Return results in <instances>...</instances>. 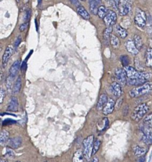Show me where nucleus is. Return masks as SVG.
Segmentation results:
<instances>
[{"label": "nucleus", "mask_w": 152, "mask_h": 162, "mask_svg": "<svg viewBox=\"0 0 152 162\" xmlns=\"http://www.w3.org/2000/svg\"><path fill=\"white\" fill-rule=\"evenodd\" d=\"M124 69L128 79H139L147 82L152 77L151 74L138 71L129 65L124 66Z\"/></svg>", "instance_id": "f257e3e1"}, {"label": "nucleus", "mask_w": 152, "mask_h": 162, "mask_svg": "<svg viewBox=\"0 0 152 162\" xmlns=\"http://www.w3.org/2000/svg\"><path fill=\"white\" fill-rule=\"evenodd\" d=\"M151 91L152 84L150 82H146L132 89L129 92V95L132 98H138L149 93Z\"/></svg>", "instance_id": "f03ea898"}, {"label": "nucleus", "mask_w": 152, "mask_h": 162, "mask_svg": "<svg viewBox=\"0 0 152 162\" xmlns=\"http://www.w3.org/2000/svg\"><path fill=\"white\" fill-rule=\"evenodd\" d=\"M149 111V106L146 103H142L138 105L132 111L131 118L135 122H139Z\"/></svg>", "instance_id": "7ed1b4c3"}, {"label": "nucleus", "mask_w": 152, "mask_h": 162, "mask_svg": "<svg viewBox=\"0 0 152 162\" xmlns=\"http://www.w3.org/2000/svg\"><path fill=\"white\" fill-rule=\"evenodd\" d=\"M94 143V137L93 135L87 136L83 141V154L87 161L90 160L92 156V150Z\"/></svg>", "instance_id": "20e7f679"}, {"label": "nucleus", "mask_w": 152, "mask_h": 162, "mask_svg": "<svg viewBox=\"0 0 152 162\" xmlns=\"http://www.w3.org/2000/svg\"><path fill=\"white\" fill-rule=\"evenodd\" d=\"M133 0H120L118 12L120 16L127 15L132 10Z\"/></svg>", "instance_id": "39448f33"}, {"label": "nucleus", "mask_w": 152, "mask_h": 162, "mask_svg": "<svg viewBox=\"0 0 152 162\" xmlns=\"http://www.w3.org/2000/svg\"><path fill=\"white\" fill-rule=\"evenodd\" d=\"M141 140L146 145L152 144V128L145 125L141 128Z\"/></svg>", "instance_id": "423d86ee"}, {"label": "nucleus", "mask_w": 152, "mask_h": 162, "mask_svg": "<svg viewBox=\"0 0 152 162\" xmlns=\"http://www.w3.org/2000/svg\"><path fill=\"white\" fill-rule=\"evenodd\" d=\"M146 15L145 12L140 8H136L134 18L135 24L141 28L144 27L146 24Z\"/></svg>", "instance_id": "0eeeda50"}, {"label": "nucleus", "mask_w": 152, "mask_h": 162, "mask_svg": "<svg viewBox=\"0 0 152 162\" xmlns=\"http://www.w3.org/2000/svg\"><path fill=\"white\" fill-rule=\"evenodd\" d=\"M115 77L117 82H118L122 87L127 84V76H126L124 69L117 68L115 71Z\"/></svg>", "instance_id": "6e6552de"}, {"label": "nucleus", "mask_w": 152, "mask_h": 162, "mask_svg": "<svg viewBox=\"0 0 152 162\" xmlns=\"http://www.w3.org/2000/svg\"><path fill=\"white\" fill-rule=\"evenodd\" d=\"M117 14L113 10H108L106 15L103 18L106 25L108 26H113L116 24L117 21Z\"/></svg>", "instance_id": "1a4fd4ad"}, {"label": "nucleus", "mask_w": 152, "mask_h": 162, "mask_svg": "<svg viewBox=\"0 0 152 162\" xmlns=\"http://www.w3.org/2000/svg\"><path fill=\"white\" fill-rule=\"evenodd\" d=\"M13 52H14V49L11 45H9L8 46H7L3 55V59H2L3 66L4 68L6 67V66L7 65L9 60L10 59L12 55L13 54Z\"/></svg>", "instance_id": "9d476101"}, {"label": "nucleus", "mask_w": 152, "mask_h": 162, "mask_svg": "<svg viewBox=\"0 0 152 162\" xmlns=\"http://www.w3.org/2000/svg\"><path fill=\"white\" fill-rule=\"evenodd\" d=\"M115 108V102L112 98H109L103 109V113L105 115L111 114Z\"/></svg>", "instance_id": "9b49d317"}, {"label": "nucleus", "mask_w": 152, "mask_h": 162, "mask_svg": "<svg viewBox=\"0 0 152 162\" xmlns=\"http://www.w3.org/2000/svg\"><path fill=\"white\" fill-rule=\"evenodd\" d=\"M111 90L112 93L117 98H119L123 94L122 86L117 82H114L111 84Z\"/></svg>", "instance_id": "f8f14e48"}, {"label": "nucleus", "mask_w": 152, "mask_h": 162, "mask_svg": "<svg viewBox=\"0 0 152 162\" xmlns=\"http://www.w3.org/2000/svg\"><path fill=\"white\" fill-rule=\"evenodd\" d=\"M126 48L130 53H131L133 55H136L139 53V50L136 47V46L134 43L133 40L129 39L126 42Z\"/></svg>", "instance_id": "ddd939ff"}, {"label": "nucleus", "mask_w": 152, "mask_h": 162, "mask_svg": "<svg viewBox=\"0 0 152 162\" xmlns=\"http://www.w3.org/2000/svg\"><path fill=\"white\" fill-rule=\"evenodd\" d=\"M8 146L13 149H17L20 148L22 145V140L20 137H15L11 139H9L8 141Z\"/></svg>", "instance_id": "4468645a"}, {"label": "nucleus", "mask_w": 152, "mask_h": 162, "mask_svg": "<svg viewBox=\"0 0 152 162\" xmlns=\"http://www.w3.org/2000/svg\"><path fill=\"white\" fill-rule=\"evenodd\" d=\"M108 100V98L106 94L103 93L102 95H101L99 98L97 105H96L97 110H103V109L104 106H105V105L106 104Z\"/></svg>", "instance_id": "2eb2a0df"}, {"label": "nucleus", "mask_w": 152, "mask_h": 162, "mask_svg": "<svg viewBox=\"0 0 152 162\" xmlns=\"http://www.w3.org/2000/svg\"><path fill=\"white\" fill-rule=\"evenodd\" d=\"M20 60H16L15 61L13 65L11 66L10 68V76L13 77V78H15L18 72V71L20 69Z\"/></svg>", "instance_id": "dca6fc26"}, {"label": "nucleus", "mask_w": 152, "mask_h": 162, "mask_svg": "<svg viewBox=\"0 0 152 162\" xmlns=\"http://www.w3.org/2000/svg\"><path fill=\"white\" fill-rule=\"evenodd\" d=\"M18 106H19V104H18L17 98L15 96H13L11 98L9 105L7 108V110L9 111H13V112L17 111L18 110Z\"/></svg>", "instance_id": "f3484780"}, {"label": "nucleus", "mask_w": 152, "mask_h": 162, "mask_svg": "<svg viewBox=\"0 0 152 162\" xmlns=\"http://www.w3.org/2000/svg\"><path fill=\"white\" fill-rule=\"evenodd\" d=\"M114 31L116 35L121 39H125L128 36V32L124 28L121 27L120 25H116Z\"/></svg>", "instance_id": "a211bd4d"}, {"label": "nucleus", "mask_w": 152, "mask_h": 162, "mask_svg": "<svg viewBox=\"0 0 152 162\" xmlns=\"http://www.w3.org/2000/svg\"><path fill=\"white\" fill-rule=\"evenodd\" d=\"M83 151L79 150L75 151L72 158V162H86Z\"/></svg>", "instance_id": "6ab92c4d"}, {"label": "nucleus", "mask_w": 152, "mask_h": 162, "mask_svg": "<svg viewBox=\"0 0 152 162\" xmlns=\"http://www.w3.org/2000/svg\"><path fill=\"white\" fill-rule=\"evenodd\" d=\"M145 65L147 67L152 68V48H148L145 55Z\"/></svg>", "instance_id": "aec40b11"}, {"label": "nucleus", "mask_w": 152, "mask_h": 162, "mask_svg": "<svg viewBox=\"0 0 152 162\" xmlns=\"http://www.w3.org/2000/svg\"><path fill=\"white\" fill-rule=\"evenodd\" d=\"M77 12L78 14L83 17L85 20H89L91 17L89 13V12L86 10V8L82 6H79V7H77Z\"/></svg>", "instance_id": "412c9836"}, {"label": "nucleus", "mask_w": 152, "mask_h": 162, "mask_svg": "<svg viewBox=\"0 0 152 162\" xmlns=\"http://www.w3.org/2000/svg\"><path fill=\"white\" fill-rule=\"evenodd\" d=\"M9 140V132L5 130H3L0 134V143L1 146H4Z\"/></svg>", "instance_id": "4be33fe9"}, {"label": "nucleus", "mask_w": 152, "mask_h": 162, "mask_svg": "<svg viewBox=\"0 0 152 162\" xmlns=\"http://www.w3.org/2000/svg\"><path fill=\"white\" fill-rule=\"evenodd\" d=\"M133 152L135 156L138 157H140L144 156V155L146 154V150L143 147L140 146H135L133 147Z\"/></svg>", "instance_id": "5701e85b"}, {"label": "nucleus", "mask_w": 152, "mask_h": 162, "mask_svg": "<svg viewBox=\"0 0 152 162\" xmlns=\"http://www.w3.org/2000/svg\"><path fill=\"white\" fill-rule=\"evenodd\" d=\"M89 8L91 12L94 15H97V11H98V3L95 0H89Z\"/></svg>", "instance_id": "b1692460"}, {"label": "nucleus", "mask_w": 152, "mask_h": 162, "mask_svg": "<svg viewBox=\"0 0 152 162\" xmlns=\"http://www.w3.org/2000/svg\"><path fill=\"white\" fill-rule=\"evenodd\" d=\"M110 43L112 46V47L114 49H118L120 46V41L117 36L111 35L110 37Z\"/></svg>", "instance_id": "393cba45"}, {"label": "nucleus", "mask_w": 152, "mask_h": 162, "mask_svg": "<svg viewBox=\"0 0 152 162\" xmlns=\"http://www.w3.org/2000/svg\"><path fill=\"white\" fill-rule=\"evenodd\" d=\"M133 41H134V43L136 46V47L140 51L142 48L143 45L142 39L141 38V37L139 35L135 34L133 37Z\"/></svg>", "instance_id": "a878e982"}, {"label": "nucleus", "mask_w": 152, "mask_h": 162, "mask_svg": "<svg viewBox=\"0 0 152 162\" xmlns=\"http://www.w3.org/2000/svg\"><path fill=\"white\" fill-rule=\"evenodd\" d=\"M21 79L20 77H19L16 82L14 84L13 87V92L14 94H18V92L20 91L21 87Z\"/></svg>", "instance_id": "bb28decb"}, {"label": "nucleus", "mask_w": 152, "mask_h": 162, "mask_svg": "<svg viewBox=\"0 0 152 162\" xmlns=\"http://www.w3.org/2000/svg\"><path fill=\"white\" fill-rule=\"evenodd\" d=\"M108 12V10L106 7H105L103 5H101L100 7H99V8H98L97 15L99 16V18L103 19L105 17V16L106 15Z\"/></svg>", "instance_id": "cd10ccee"}, {"label": "nucleus", "mask_w": 152, "mask_h": 162, "mask_svg": "<svg viewBox=\"0 0 152 162\" xmlns=\"http://www.w3.org/2000/svg\"><path fill=\"white\" fill-rule=\"evenodd\" d=\"M144 125L152 128V113L146 115L143 119Z\"/></svg>", "instance_id": "c85d7f7f"}, {"label": "nucleus", "mask_w": 152, "mask_h": 162, "mask_svg": "<svg viewBox=\"0 0 152 162\" xmlns=\"http://www.w3.org/2000/svg\"><path fill=\"white\" fill-rule=\"evenodd\" d=\"M112 31H113V27L112 26H108L105 31H104V38L105 40L108 41L110 40V37L112 35Z\"/></svg>", "instance_id": "c756f323"}, {"label": "nucleus", "mask_w": 152, "mask_h": 162, "mask_svg": "<svg viewBox=\"0 0 152 162\" xmlns=\"http://www.w3.org/2000/svg\"><path fill=\"white\" fill-rule=\"evenodd\" d=\"M101 142L100 141V140L99 139H96V140H94V146H93V150H92V155H94L99 150L100 146H101Z\"/></svg>", "instance_id": "7c9ffc66"}, {"label": "nucleus", "mask_w": 152, "mask_h": 162, "mask_svg": "<svg viewBox=\"0 0 152 162\" xmlns=\"http://www.w3.org/2000/svg\"><path fill=\"white\" fill-rule=\"evenodd\" d=\"M5 156L7 158H13L15 156V152L13 150V148L9 146L5 148Z\"/></svg>", "instance_id": "2f4dec72"}, {"label": "nucleus", "mask_w": 152, "mask_h": 162, "mask_svg": "<svg viewBox=\"0 0 152 162\" xmlns=\"http://www.w3.org/2000/svg\"><path fill=\"white\" fill-rule=\"evenodd\" d=\"M121 61L122 63V65L123 66H128L130 63V59L127 55H123L121 57Z\"/></svg>", "instance_id": "473e14b6"}, {"label": "nucleus", "mask_w": 152, "mask_h": 162, "mask_svg": "<svg viewBox=\"0 0 152 162\" xmlns=\"http://www.w3.org/2000/svg\"><path fill=\"white\" fill-rule=\"evenodd\" d=\"M5 96V91L1 87V89H0V103H1V104L3 103Z\"/></svg>", "instance_id": "72a5a7b5"}, {"label": "nucleus", "mask_w": 152, "mask_h": 162, "mask_svg": "<svg viewBox=\"0 0 152 162\" xmlns=\"http://www.w3.org/2000/svg\"><path fill=\"white\" fill-rule=\"evenodd\" d=\"M12 79H14L10 76H9V77L7 79V87L8 88V89H11V87H12Z\"/></svg>", "instance_id": "f704fd0d"}, {"label": "nucleus", "mask_w": 152, "mask_h": 162, "mask_svg": "<svg viewBox=\"0 0 152 162\" xmlns=\"http://www.w3.org/2000/svg\"><path fill=\"white\" fill-rule=\"evenodd\" d=\"M122 103H123V99H122V98L118 99V100H117L116 103H115V108H116V110L119 109L120 107H121V105H122Z\"/></svg>", "instance_id": "c9c22d12"}, {"label": "nucleus", "mask_w": 152, "mask_h": 162, "mask_svg": "<svg viewBox=\"0 0 152 162\" xmlns=\"http://www.w3.org/2000/svg\"><path fill=\"white\" fill-rule=\"evenodd\" d=\"M21 41V36L18 37L16 38V39L15 40V46H14V47H15V48H17L18 47V46L20 45Z\"/></svg>", "instance_id": "e433bc0d"}, {"label": "nucleus", "mask_w": 152, "mask_h": 162, "mask_svg": "<svg viewBox=\"0 0 152 162\" xmlns=\"http://www.w3.org/2000/svg\"><path fill=\"white\" fill-rule=\"evenodd\" d=\"M105 2L108 5V6L111 7L113 8V7L114 5V3H115V2H116V0H105Z\"/></svg>", "instance_id": "4c0bfd02"}, {"label": "nucleus", "mask_w": 152, "mask_h": 162, "mask_svg": "<svg viewBox=\"0 0 152 162\" xmlns=\"http://www.w3.org/2000/svg\"><path fill=\"white\" fill-rule=\"evenodd\" d=\"M70 1L71 3H72L73 5L75 6V7H79L80 6V3H79V0H70Z\"/></svg>", "instance_id": "58836bf2"}, {"label": "nucleus", "mask_w": 152, "mask_h": 162, "mask_svg": "<svg viewBox=\"0 0 152 162\" xmlns=\"http://www.w3.org/2000/svg\"><path fill=\"white\" fill-rule=\"evenodd\" d=\"M27 25H28L27 23H25V24H21V25L20 26V31L21 32H23V31L26 30V29H27Z\"/></svg>", "instance_id": "ea45409f"}, {"label": "nucleus", "mask_w": 152, "mask_h": 162, "mask_svg": "<svg viewBox=\"0 0 152 162\" xmlns=\"http://www.w3.org/2000/svg\"><path fill=\"white\" fill-rule=\"evenodd\" d=\"M145 160H146L145 156H142L138 157V158L136 160V162H145Z\"/></svg>", "instance_id": "a19ab883"}, {"label": "nucleus", "mask_w": 152, "mask_h": 162, "mask_svg": "<svg viewBox=\"0 0 152 162\" xmlns=\"http://www.w3.org/2000/svg\"><path fill=\"white\" fill-rule=\"evenodd\" d=\"M30 15H31V11L30 10H29V11H27V14H26V18H25V20H26V21H28L30 18Z\"/></svg>", "instance_id": "79ce46f5"}, {"label": "nucleus", "mask_w": 152, "mask_h": 162, "mask_svg": "<svg viewBox=\"0 0 152 162\" xmlns=\"http://www.w3.org/2000/svg\"><path fill=\"white\" fill-rule=\"evenodd\" d=\"M91 162H99V159H98V158L96 157V156H94V157L92 158Z\"/></svg>", "instance_id": "37998d69"}, {"label": "nucleus", "mask_w": 152, "mask_h": 162, "mask_svg": "<svg viewBox=\"0 0 152 162\" xmlns=\"http://www.w3.org/2000/svg\"><path fill=\"white\" fill-rule=\"evenodd\" d=\"M0 162H9L8 161L6 160H1V161H0Z\"/></svg>", "instance_id": "c03bdc74"}, {"label": "nucleus", "mask_w": 152, "mask_h": 162, "mask_svg": "<svg viewBox=\"0 0 152 162\" xmlns=\"http://www.w3.org/2000/svg\"><path fill=\"white\" fill-rule=\"evenodd\" d=\"M20 0H16V2L17 3H18L20 2Z\"/></svg>", "instance_id": "a18cd8bd"}, {"label": "nucleus", "mask_w": 152, "mask_h": 162, "mask_svg": "<svg viewBox=\"0 0 152 162\" xmlns=\"http://www.w3.org/2000/svg\"><path fill=\"white\" fill-rule=\"evenodd\" d=\"M26 1H27V2H28V1H29V0H26Z\"/></svg>", "instance_id": "49530a36"}, {"label": "nucleus", "mask_w": 152, "mask_h": 162, "mask_svg": "<svg viewBox=\"0 0 152 162\" xmlns=\"http://www.w3.org/2000/svg\"><path fill=\"white\" fill-rule=\"evenodd\" d=\"M81 1H85V0H81Z\"/></svg>", "instance_id": "de8ad7c7"}, {"label": "nucleus", "mask_w": 152, "mask_h": 162, "mask_svg": "<svg viewBox=\"0 0 152 162\" xmlns=\"http://www.w3.org/2000/svg\"><path fill=\"white\" fill-rule=\"evenodd\" d=\"M16 162H21V161H16Z\"/></svg>", "instance_id": "09e8293b"}]
</instances>
